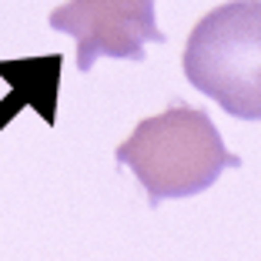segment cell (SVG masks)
<instances>
[{
	"mask_svg": "<svg viewBox=\"0 0 261 261\" xmlns=\"http://www.w3.org/2000/svg\"><path fill=\"white\" fill-rule=\"evenodd\" d=\"M114 158L141 181L151 207L168 198H194L215 185L221 171L241 168V158L224 147L207 111L185 100L138 121Z\"/></svg>",
	"mask_w": 261,
	"mask_h": 261,
	"instance_id": "cell-1",
	"label": "cell"
},
{
	"mask_svg": "<svg viewBox=\"0 0 261 261\" xmlns=\"http://www.w3.org/2000/svg\"><path fill=\"white\" fill-rule=\"evenodd\" d=\"M188 84L238 121H261V0H228L188 34Z\"/></svg>",
	"mask_w": 261,
	"mask_h": 261,
	"instance_id": "cell-2",
	"label": "cell"
},
{
	"mask_svg": "<svg viewBox=\"0 0 261 261\" xmlns=\"http://www.w3.org/2000/svg\"><path fill=\"white\" fill-rule=\"evenodd\" d=\"M47 23L77 40V67L91 70L97 57L144 61V44H164L154 20V0H67Z\"/></svg>",
	"mask_w": 261,
	"mask_h": 261,
	"instance_id": "cell-3",
	"label": "cell"
}]
</instances>
